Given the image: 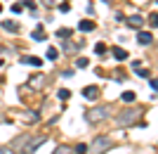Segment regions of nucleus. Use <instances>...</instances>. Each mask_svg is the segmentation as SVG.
<instances>
[{"label":"nucleus","mask_w":158,"mask_h":154,"mask_svg":"<svg viewBox=\"0 0 158 154\" xmlns=\"http://www.w3.org/2000/svg\"><path fill=\"white\" fill-rule=\"evenodd\" d=\"M109 114H111V104H102V107H94L92 112H87V116H85V119L90 121V123H97V121L106 119Z\"/></svg>","instance_id":"obj_1"},{"label":"nucleus","mask_w":158,"mask_h":154,"mask_svg":"<svg viewBox=\"0 0 158 154\" xmlns=\"http://www.w3.org/2000/svg\"><path fill=\"white\" fill-rule=\"evenodd\" d=\"M92 154H104L106 149H111V138H106V135H99L92 140Z\"/></svg>","instance_id":"obj_2"},{"label":"nucleus","mask_w":158,"mask_h":154,"mask_svg":"<svg viewBox=\"0 0 158 154\" xmlns=\"http://www.w3.org/2000/svg\"><path fill=\"white\" fill-rule=\"evenodd\" d=\"M137 119H139V112H137V109H130V112H123V114H118L116 123H118V126H130V123H135Z\"/></svg>","instance_id":"obj_3"},{"label":"nucleus","mask_w":158,"mask_h":154,"mask_svg":"<svg viewBox=\"0 0 158 154\" xmlns=\"http://www.w3.org/2000/svg\"><path fill=\"white\" fill-rule=\"evenodd\" d=\"M45 140H47L45 135H38V138H31V140H28V145H24V147H21V152H24V154H33V152H35V149H38V147H40V145H43Z\"/></svg>","instance_id":"obj_4"},{"label":"nucleus","mask_w":158,"mask_h":154,"mask_svg":"<svg viewBox=\"0 0 158 154\" xmlns=\"http://www.w3.org/2000/svg\"><path fill=\"white\" fill-rule=\"evenodd\" d=\"M83 97H87V100H97V97H99V88H97V86L83 88Z\"/></svg>","instance_id":"obj_5"},{"label":"nucleus","mask_w":158,"mask_h":154,"mask_svg":"<svg viewBox=\"0 0 158 154\" xmlns=\"http://www.w3.org/2000/svg\"><path fill=\"white\" fill-rule=\"evenodd\" d=\"M137 40H139V45H151V43H153V33H149V31H139Z\"/></svg>","instance_id":"obj_6"},{"label":"nucleus","mask_w":158,"mask_h":154,"mask_svg":"<svg viewBox=\"0 0 158 154\" xmlns=\"http://www.w3.org/2000/svg\"><path fill=\"white\" fill-rule=\"evenodd\" d=\"M31 38H33V40H45V38H47V36H45V29H43V24H38V26L33 29Z\"/></svg>","instance_id":"obj_7"},{"label":"nucleus","mask_w":158,"mask_h":154,"mask_svg":"<svg viewBox=\"0 0 158 154\" xmlns=\"http://www.w3.org/2000/svg\"><path fill=\"white\" fill-rule=\"evenodd\" d=\"M127 24H130L132 29H142V26H144V19H142L139 14H132L130 19H127Z\"/></svg>","instance_id":"obj_8"},{"label":"nucleus","mask_w":158,"mask_h":154,"mask_svg":"<svg viewBox=\"0 0 158 154\" xmlns=\"http://www.w3.org/2000/svg\"><path fill=\"white\" fill-rule=\"evenodd\" d=\"M2 29H5V31H10V33H17V31H19V24H17V21L5 19V21H2Z\"/></svg>","instance_id":"obj_9"},{"label":"nucleus","mask_w":158,"mask_h":154,"mask_svg":"<svg viewBox=\"0 0 158 154\" xmlns=\"http://www.w3.org/2000/svg\"><path fill=\"white\" fill-rule=\"evenodd\" d=\"M111 55L116 57L118 62H123V59H127V52L123 50V47H111Z\"/></svg>","instance_id":"obj_10"},{"label":"nucleus","mask_w":158,"mask_h":154,"mask_svg":"<svg viewBox=\"0 0 158 154\" xmlns=\"http://www.w3.org/2000/svg\"><path fill=\"white\" fill-rule=\"evenodd\" d=\"M21 62H24V64H31V67H40V64H43L40 57H21Z\"/></svg>","instance_id":"obj_11"},{"label":"nucleus","mask_w":158,"mask_h":154,"mask_svg":"<svg viewBox=\"0 0 158 154\" xmlns=\"http://www.w3.org/2000/svg\"><path fill=\"white\" fill-rule=\"evenodd\" d=\"M78 29L87 33V31H92V29H94V21H90V19H83V21L78 24Z\"/></svg>","instance_id":"obj_12"},{"label":"nucleus","mask_w":158,"mask_h":154,"mask_svg":"<svg viewBox=\"0 0 158 154\" xmlns=\"http://www.w3.org/2000/svg\"><path fill=\"white\" fill-rule=\"evenodd\" d=\"M47 59H59V50H57V47H50V50H47Z\"/></svg>","instance_id":"obj_13"},{"label":"nucleus","mask_w":158,"mask_h":154,"mask_svg":"<svg viewBox=\"0 0 158 154\" xmlns=\"http://www.w3.org/2000/svg\"><path fill=\"white\" fill-rule=\"evenodd\" d=\"M135 97H137V95L132 93V90H125V93H123V102H135Z\"/></svg>","instance_id":"obj_14"},{"label":"nucleus","mask_w":158,"mask_h":154,"mask_svg":"<svg viewBox=\"0 0 158 154\" xmlns=\"http://www.w3.org/2000/svg\"><path fill=\"white\" fill-rule=\"evenodd\" d=\"M71 33H73L71 29H59V31H57V38H69Z\"/></svg>","instance_id":"obj_15"},{"label":"nucleus","mask_w":158,"mask_h":154,"mask_svg":"<svg viewBox=\"0 0 158 154\" xmlns=\"http://www.w3.org/2000/svg\"><path fill=\"white\" fill-rule=\"evenodd\" d=\"M21 5H24V7H26V10H31V12L35 14V2H33V0H24Z\"/></svg>","instance_id":"obj_16"},{"label":"nucleus","mask_w":158,"mask_h":154,"mask_svg":"<svg viewBox=\"0 0 158 154\" xmlns=\"http://www.w3.org/2000/svg\"><path fill=\"white\" fill-rule=\"evenodd\" d=\"M87 64H90V59H87V57H78V62H76V67H80V69H85Z\"/></svg>","instance_id":"obj_17"},{"label":"nucleus","mask_w":158,"mask_h":154,"mask_svg":"<svg viewBox=\"0 0 158 154\" xmlns=\"http://www.w3.org/2000/svg\"><path fill=\"white\" fill-rule=\"evenodd\" d=\"M57 97H59V100H69V97H71V93H69L66 88H61L59 93H57Z\"/></svg>","instance_id":"obj_18"},{"label":"nucleus","mask_w":158,"mask_h":154,"mask_svg":"<svg viewBox=\"0 0 158 154\" xmlns=\"http://www.w3.org/2000/svg\"><path fill=\"white\" fill-rule=\"evenodd\" d=\"M94 52H97V55H104L106 52V45H104V43H97V45H94Z\"/></svg>","instance_id":"obj_19"},{"label":"nucleus","mask_w":158,"mask_h":154,"mask_svg":"<svg viewBox=\"0 0 158 154\" xmlns=\"http://www.w3.org/2000/svg\"><path fill=\"white\" fill-rule=\"evenodd\" d=\"M76 154H87V145H83V142L76 145Z\"/></svg>","instance_id":"obj_20"},{"label":"nucleus","mask_w":158,"mask_h":154,"mask_svg":"<svg viewBox=\"0 0 158 154\" xmlns=\"http://www.w3.org/2000/svg\"><path fill=\"white\" fill-rule=\"evenodd\" d=\"M43 74H38V78H31V86H43Z\"/></svg>","instance_id":"obj_21"},{"label":"nucleus","mask_w":158,"mask_h":154,"mask_svg":"<svg viewBox=\"0 0 158 154\" xmlns=\"http://www.w3.org/2000/svg\"><path fill=\"white\" fill-rule=\"evenodd\" d=\"M135 71H137V74L142 76V78H149V76H151L149 71H146V69H142V67H139V69H135Z\"/></svg>","instance_id":"obj_22"},{"label":"nucleus","mask_w":158,"mask_h":154,"mask_svg":"<svg viewBox=\"0 0 158 154\" xmlns=\"http://www.w3.org/2000/svg\"><path fill=\"white\" fill-rule=\"evenodd\" d=\"M21 10H24V5H21V2H14V5H12V12H14V14H19Z\"/></svg>","instance_id":"obj_23"},{"label":"nucleus","mask_w":158,"mask_h":154,"mask_svg":"<svg viewBox=\"0 0 158 154\" xmlns=\"http://www.w3.org/2000/svg\"><path fill=\"white\" fill-rule=\"evenodd\" d=\"M69 10H71V5H69V2H61V5H59V12H69Z\"/></svg>","instance_id":"obj_24"},{"label":"nucleus","mask_w":158,"mask_h":154,"mask_svg":"<svg viewBox=\"0 0 158 154\" xmlns=\"http://www.w3.org/2000/svg\"><path fill=\"white\" fill-rule=\"evenodd\" d=\"M54 154H71V149H69V147H59Z\"/></svg>","instance_id":"obj_25"},{"label":"nucleus","mask_w":158,"mask_h":154,"mask_svg":"<svg viewBox=\"0 0 158 154\" xmlns=\"http://www.w3.org/2000/svg\"><path fill=\"white\" fill-rule=\"evenodd\" d=\"M0 154H14V152L10 147H0Z\"/></svg>","instance_id":"obj_26"},{"label":"nucleus","mask_w":158,"mask_h":154,"mask_svg":"<svg viewBox=\"0 0 158 154\" xmlns=\"http://www.w3.org/2000/svg\"><path fill=\"white\" fill-rule=\"evenodd\" d=\"M43 2H45V5H47V7H52V5H54V2H59V0H43Z\"/></svg>","instance_id":"obj_27"},{"label":"nucleus","mask_w":158,"mask_h":154,"mask_svg":"<svg viewBox=\"0 0 158 154\" xmlns=\"http://www.w3.org/2000/svg\"><path fill=\"white\" fill-rule=\"evenodd\" d=\"M0 12H2V5H0Z\"/></svg>","instance_id":"obj_28"}]
</instances>
